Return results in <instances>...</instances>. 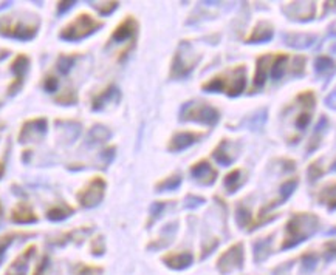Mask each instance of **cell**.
Segmentation results:
<instances>
[{
    "label": "cell",
    "instance_id": "41",
    "mask_svg": "<svg viewBox=\"0 0 336 275\" xmlns=\"http://www.w3.org/2000/svg\"><path fill=\"white\" fill-rule=\"evenodd\" d=\"M58 87H59V82H58L56 78L50 76V78H47V79L44 81V88L48 91V93H55V91L58 90Z\"/></svg>",
    "mask_w": 336,
    "mask_h": 275
},
{
    "label": "cell",
    "instance_id": "2",
    "mask_svg": "<svg viewBox=\"0 0 336 275\" xmlns=\"http://www.w3.org/2000/svg\"><path fill=\"white\" fill-rule=\"evenodd\" d=\"M319 227V218L314 213H294L287 223V235L282 243V249H291L305 240Z\"/></svg>",
    "mask_w": 336,
    "mask_h": 275
},
{
    "label": "cell",
    "instance_id": "19",
    "mask_svg": "<svg viewBox=\"0 0 336 275\" xmlns=\"http://www.w3.org/2000/svg\"><path fill=\"white\" fill-rule=\"evenodd\" d=\"M163 261L175 270H182L186 269L192 264L194 256L191 252H179V253H169L166 256H163Z\"/></svg>",
    "mask_w": 336,
    "mask_h": 275
},
{
    "label": "cell",
    "instance_id": "27",
    "mask_svg": "<svg viewBox=\"0 0 336 275\" xmlns=\"http://www.w3.org/2000/svg\"><path fill=\"white\" fill-rule=\"evenodd\" d=\"M270 246H271V236L268 238H260L254 243V260L256 263L263 261L268 256L270 252Z\"/></svg>",
    "mask_w": 336,
    "mask_h": 275
},
{
    "label": "cell",
    "instance_id": "21",
    "mask_svg": "<svg viewBox=\"0 0 336 275\" xmlns=\"http://www.w3.org/2000/svg\"><path fill=\"white\" fill-rule=\"evenodd\" d=\"M273 27L268 22H260L256 25L253 33L250 34V38L246 39L248 44H260V42H270L273 39Z\"/></svg>",
    "mask_w": 336,
    "mask_h": 275
},
{
    "label": "cell",
    "instance_id": "32",
    "mask_svg": "<svg viewBox=\"0 0 336 275\" xmlns=\"http://www.w3.org/2000/svg\"><path fill=\"white\" fill-rule=\"evenodd\" d=\"M75 65V58L67 56V54H61L58 58V70L61 71V75H68L70 70Z\"/></svg>",
    "mask_w": 336,
    "mask_h": 275
},
{
    "label": "cell",
    "instance_id": "20",
    "mask_svg": "<svg viewBox=\"0 0 336 275\" xmlns=\"http://www.w3.org/2000/svg\"><path fill=\"white\" fill-rule=\"evenodd\" d=\"M36 250L34 246H30L24 253H21L17 258L13 261V264L8 267L7 275H27V269H28V261L31 258L33 252Z\"/></svg>",
    "mask_w": 336,
    "mask_h": 275
},
{
    "label": "cell",
    "instance_id": "17",
    "mask_svg": "<svg viewBox=\"0 0 336 275\" xmlns=\"http://www.w3.org/2000/svg\"><path fill=\"white\" fill-rule=\"evenodd\" d=\"M274 56L273 54H263L257 59V65H256V75H254V88H262L267 82V75L268 70L271 68Z\"/></svg>",
    "mask_w": 336,
    "mask_h": 275
},
{
    "label": "cell",
    "instance_id": "43",
    "mask_svg": "<svg viewBox=\"0 0 336 275\" xmlns=\"http://www.w3.org/2000/svg\"><path fill=\"white\" fill-rule=\"evenodd\" d=\"M101 158L104 159L105 164H110V162L113 161V158H115V147H109V149L102 150Z\"/></svg>",
    "mask_w": 336,
    "mask_h": 275
},
{
    "label": "cell",
    "instance_id": "24",
    "mask_svg": "<svg viewBox=\"0 0 336 275\" xmlns=\"http://www.w3.org/2000/svg\"><path fill=\"white\" fill-rule=\"evenodd\" d=\"M112 136V132L109 130L107 127L104 125H95L90 132H88V136H87V142L88 145H95V144H101V142H105L109 141Z\"/></svg>",
    "mask_w": 336,
    "mask_h": 275
},
{
    "label": "cell",
    "instance_id": "9",
    "mask_svg": "<svg viewBox=\"0 0 336 275\" xmlns=\"http://www.w3.org/2000/svg\"><path fill=\"white\" fill-rule=\"evenodd\" d=\"M48 130V121L45 118H36L24 122L21 132H19V142L27 144L31 141L41 139Z\"/></svg>",
    "mask_w": 336,
    "mask_h": 275
},
{
    "label": "cell",
    "instance_id": "23",
    "mask_svg": "<svg viewBox=\"0 0 336 275\" xmlns=\"http://www.w3.org/2000/svg\"><path fill=\"white\" fill-rule=\"evenodd\" d=\"M284 41L288 47L296 48V50H304L313 45L316 41V36L313 34H285Z\"/></svg>",
    "mask_w": 336,
    "mask_h": 275
},
{
    "label": "cell",
    "instance_id": "42",
    "mask_svg": "<svg viewBox=\"0 0 336 275\" xmlns=\"http://www.w3.org/2000/svg\"><path fill=\"white\" fill-rule=\"evenodd\" d=\"M321 175H322V169L319 167V162L316 161V162H313L311 166L308 167V176H310V179L314 181V179L319 178Z\"/></svg>",
    "mask_w": 336,
    "mask_h": 275
},
{
    "label": "cell",
    "instance_id": "16",
    "mask_svg": "<svg viewBox=\"0 0 336 275\" xmlns=\"http://www.w3.org/2000/svg\"><path fill=\"white\" fill-rule=\"evenodd\" d=\"M11 221L16 224H33L38 221V215L34 213L28 203H19L11 212Z\"/></svg>",
    "mask_w": 336,
    "mask_h": 275
},
{
    "label": "cell",
    "instance_id": "39",
    "mask_svg": "<svg viewBox=\"0 0 336 275\" xmlns=\"http://www.w3.org/2000/svg\"><path fill=\"white\" fill-rule=\"evenodd\" d=\"M164 207H166V203H163V201H156V203H152V206H150V219H152V221H155V219L161 215Z\"/></svg>",
    "mask_w": 336,
    "mask_h": 275
},
{
    "label": "cell",
    "instance_id": "6",
    "mask_svg": "<svg viewBox=\"0 0 336 275\" xmlns=\"http://www.w3.org/2000/svg\"><path fill=\"white\" fill-rule=\"evenodd\" d=\"M38 24L14 21L10 16H0V36L16 41H31L38 34Z\"/></svg>",
    "mask_w": 336,
    "mask_h": 275
},
{
    "label": "cell",
    "instance_id": "22",
    "mask_svg": "<svg viewBox=\"0 0 336 275\" xmlns=\"http://www.w3.org/2000/svg\"><path fill=\"white\" fill-rule=\"evenodd\" d=\"M229 147H231V144H229L226 139H223L219 145L217 149L212 152V156H214V159L220 164V166H231V164L234 162L236 159V155L231 153V150H229Z\"/></svg>",
    "mask_w": 336,
    "mask_h": 275
},
{
    "label": "cell",
    "instance_id": "46",
    "mask_svg": "<svg viewBox=\"0 0 336 275\" xmlns=\"http://www.w3.org/2000/svg\"><path fill=\"white\" fill-rule=\"evenodd\" d=\"M73 7H75V2H59L58 4V14H64Z\"/></svg>",
    "mask_w": 336,
    "mask_h": 275
},
{
    "label": "cell",
    "instance_id": "38",
    "mask_svg": "<svg viewBox=\"0 0 336 275\" xmlns=\"http://www.w3.org/2000/svg\"><path fill=\"white\" fill-rule=\"evenodd\" d=\"M316 263H317V256L314 253H305L302 256V267L304 270L310 272L316 267Z\"/></svg>",
    "mask_w": 336,
    "mask_h": 275
},
{
    "label": "cell",
    "instance_id": "25",
    "mask_svg": "<svg viewBox=\"0 0 336 275\" xmlns=\"http://www.w3.org/2000/svg\"><path fill=\"white\" fill-rule=\"evenodd\" d=\"M287 64H288V56H287V54H277V56H274L273 64H271V78L274 81H280L282 76L285 75Z\"/></svg>",
    "mask_w": 336,
    "mask_h": 275
},
{
    "label": "cell",
    "instance_id": "1",
    "mask_svg": "<svg viewBox=\"0 0 336 275\" xmlns=\"http://www.w3.org/2000/svg\"><path fill=\"white\" fill-rule=\"evenodd\" d=\"M246 87V68L245 65H237L220 76L209 79L202 85L208 93H226L228 96L236 98L243 93Z\"/></svg>",
    "mask_w": 336,
    "mask_h": 275
},
{
    "label": "cell",
    "instance_id": "5",
    "mask_svg": "<svg viewBox=\"0 0 336 275\" xmlns=\"http://www.w3.org/2000/svg\"><path fill=\"white\" fill-rule=\"evenodd\" d=\"M200 61V54L192 50L189 42H182L179 50H177L172 67H171V78L174 79H183L188 78L192 70L197 67Z\"/></svg>",
    "mask_w": 336,
    "mask_h": 275
},
{
    "label": "cell",
    "instance_id": "45",
    "mask_svg": "<svg viewBox=\"0 0 336 275\" xmlns=\"http://www.w3.org/2000/svg\"><path fill=\"white\" fill-rule=\"evenodd\" d=\"M92 250H93V253H95V255H101V253L104 252V241H102V238H101V236H99V238H96V240L93 241Z\"/></svg>",
    "mask_w": 336,
    "mask_h": 275
},
{
    "label": "cell",
    "instance_id": "12",
    "mask_svg": "<svg viewBox=\"0 0 336 275\" xmlns=\"http://www.w3.org/2000/svg\"><path fill=\"white\" fill-rule=\"evenodd\" d=\"M203 135L202 133H194V132H180L172 136L169 145H167V150L169 152H182V150H186L188 147H191L192 144H196Z\"/></svg>",
    "mask_w": 336,
    "mask_h": 275
},
{
    "label": "cell",
    "instance_id": "28",
    "mask_svg": "<svg viewBox=\"0 0 336 275\" xmlns=\"http://www.w3.org/2000/svg\"><path fill=\"white\" fill-rule=\"evenodd\" d=\"M319 203L325 204L330 210L336 209V182L328 187H325L321 193H319Z\"/></svg>",
    "mask_w": 336,
    "mask_h": 275
},
{
    "label": "cell",
    "instance_id": "18",
    "mask_svg": "<svg viewBox=\"0 0 336 275\" xmlns=\"http://www.w3.org/2000/svg\"><path fill=\"white\" fill-rule=\"evenodd\" d=\"M296 187H297V179H296V178H291V179L285 181L284 184L280 186V189H279V193H280L279 199H274V201H271L270 204H267L265 207H262L260 215H263V212H267V210H270V209H273V207H276V206H279V204H284L285 201L293 195V192L296 190Z\"/></svg>",
    "mask_w": 336,
    "mask_h": 275
},
{
    "label": "cell",
    "instance_id": "36",
    "mask_svg": "<svg viewBox=\"0 0 336 275\" xmlns=\"http://www.w3.org/2000/svg\"><path fill=\"white\" fill-rule=\"evenodd\" d=\"M16 233H7L4 236H0V261L4 260V255L7 252V249L10 247V244L14 241Z\"/></svg>",
    "mask_w": 336,
    "mask_h": 275
},
{
    "label": "cell",
    "instance_id": "30",
    "mask_svg": "<svg viewBox=\"0 0 336 275\" xmlns=\"http://www.w3.org/2000/svg\"><path fill=\"white\" fill-rule=\"evenodd\" d=\"M180 184H182V176L180 175H172V176L160 181L155 187H156L158 192H166V190H175V189H179Z\"/></svg>",
    "mask_w": 336,
    "mask_h": 275
},
{
    "label": "cell",
    "instance_id": "40",
    "mask_svg": "<svg viewBox=\"0 0 336 275\" xmlns=\"http://www.w3.org/2000/svg\"><path fill=\"white\" fill-rule=\"evenodd\" d=\"M205 203V199L202 196H196V195H188L186 196V203H185V207L188 209H196L199 206H202Z\"/></svg>",
    "mask_w": 336,
    "mask_h": 275
},
{
    "label": "cell",
    "instance_id": "26",
    "mask_svg": "<svg viewBox=\"0 0 336 275\" xmlns=\"http://www.w3.org/2000/svg\"><path fill=\"white\" fill-rule=\"evenodd\" d=\"M73 212H75L73 207H70L68 204L62 203L61 206H53L51 209H48L47 218L51 219V221H62V219L68 218Z\"/></svg>",
    "mask_w": 336,
    "mask_h": 275
},
{
    "label": "cell",
    "instance_id": "49",
    "mask_svg": "<svg viewBox=\"0 0 336 275\" xmlns=\"http://www.w3.org/2000/svg\"><path fill=\"white\" fill-rule=\"evenodd\" d=\"M4 173H5V164H4V161H0V178L4 176Z\"/></svg>",
    "mask_w": 336,
    "mask_h": 275
},
{
    "label": "cell",
    "instance_id": "47",
    "mask_svg": "<svg viewBox=\"0 0 336 275\" xmlns=\"http://www.w3.org/2000/svg\"><path fill=\"white\" fill-rule=\"evenodd\" d=\"M325 104H327V107H330V108H333V110H336V88L331 91V93L327 96V99H325Z\"/></svg>",
    "mask_w": 336,
    "mask_h": 275
},
{
    "label": "cell",
    "instance_id": "13",
    "mask_svg": "<svg viewBox=\"0 0 336 275\" xmlns=\"http://www.w3.org/2000/svg\"><path fill=\"white\" fill-rule=\"evenodd\" d=\"M136 30H138V22L133 19L132 16L126 17V19L122 21L116 27V30L113 31V34H112V42L121 44V42H126V41L132 39L133 36L136 34Z\"/></svg>",
    "mask_w": 336,
    "mask_h": 275
},
{
    "label": "cell",
    "instance_id": "44",
    "mask_svg": "<svg viewBox=\"0 0 336 275\" xmlns=\"http://www.w3.org/2000/svg\"><path fill=\"white\" fill-rule=\"evenodd\" d=\"M334 256H336V243L331 241L325 246V260L328 261V260L334 258Z\"/></svg>",
    "mask_w": 336,
    "mask_h": 275
},
{
    "label": "cell",
    "instance_id": "35",
    "mask_svg": "<svg viewBox=\"0 0 336 275\" xmlns=\"http://www.w3.org/2000/svg\"><path fill=\"white\" fill-rule=\"evenodd\" d=\"M310 121H311V110H304V112L299 113L296 118V128L300 132H304L308 127Z\"/></svg>",
    "mask_w": 336,
    "mask_h": 275
},
{
    "label": "cell",
    "instance_id": "4",
    "mask_svg": "<svg viewBox=\"0 0 336 275\" xmlns=\"http://www.w3.org/2000/svg\"><path fill=\"white\" fill-rule=\"evenodd\" d=\"M220 119L219 110L206 102H199V101H191L186 102L182 110H180V121H192L205 124L209 127H214Z\"/></svg>",
    "mask_w": 336,
    "mask_h": 275
},
{
    "label": "cell",
    "instance_id": "34",
    "mask_svg": "<svg viewBox=\"0 0 336 275\" xmlns=\"http://www.w3.org/2000/svg\"><path fill=\"white\" fill-rule=\"evenodd\" d=\"M56 102H61L62 105H75L78 102V96L73 90H65L56 98Z\"/></svg>",
    "mask_w": 336,
    "mask_h": 275
},
{
    "label": "cell",
    "instance_id": "48",
    "mask_svg": "<svg viewBox=\"0 0 336 275\" xmlns=\"http://www.w3.org/2000/svg\"><path fill=\"white\" fill-rule=\"evenodd\" d=\"M10 56V50L7 48H0V62H2L4 59H7Z\"/></svg>",
    "mask_w": 336,
    "mask_h": 275
},
{
    "label": "cell",
    "instance_id": "31",
    "mask_svg": "<svg viewBox=\"0 0 336 275\" xmlns=\"http://www.w3.org/2000/svg\"><path fill=\"white\" fill-rule=\"evenodd\" d=\"M236 221L240 227H248L251 226V212L248 207H245L243 204H239L237 207V212H236Z\"/></svg>",
    "mask_w": 336,
    "mask_h": 275
},
{
    "label": "cell",
    "instance_id": "51",
    "mask_svg": "<svg viewBox=\"0 0 336 275\" xmlns=\"http://www.w3.org/2000/svg\"><path fill=\"white\" fill-rule=\"evenodd\" d=\"M330 170H331V172H336V162H333V166L330 167Z\"/></svg>",
    "mask_w": 336,
    "mask_h": 275
},
{
    "label": "cell",
    "instance_id": "29",
    "mask_svg": "<svg viewBox=\"0 0 336 275\" xmlns=\"http://www.w3.org/2000/svg\"><path fill=\"white\" fill-rule=\"evenodd\" d=\"M242 182H243L242 181V172L240 170H233L225 176L223 184H225V187L229 193H234L242 186Z\"/></svg>",
    "mask_w": 336,
    "mask_h": 275
},
{
    "label": "cell",
    "instance_id": "52",
    "mask_svg": "<svg viewBox=\"0 0 336 275\" xmlns=\"http://www.w3.org/2000/svg\"><path fill=\"white\" fill-rule=\"evenodd\" d=\"M2 213H4V207H2V203H0V219H2Z\"/></svg>",
    "mask_w": 336,
    "mask_h": 275
},
{
    "label": "cell",
    "instance_id": "37",
    "mask_svg": "<svg viewBox=\"0 0 336 275\" xmlns=\"http://www.w3.org/2000/svg\"><path fill=\"white\" fill-rule=\"evenodd\" d=\"M93 7L98 10V13H99L101 16H109L110 13H113V11L118 8V2H104V4H95Z\"/></svg>",
    "mask_w": 336,
    "mask_h": 275
},
{
    "label": "cell",
    "instance_id": "33",
    "mask_svg": "<svg viewBox=\"0 0 336 275\" xmlns=\"http://www.w3.org/2000/svg\"><path fill=\"white\" fill-rule=\"evenodd\" d=\"M333 61H331V58H328V56H319L316 59V62H314V70H316V73H325V71H328L330 68H333Z\"/></svg>",
    "mask_w": 336,
    "mask_h": 275
},
{
    "label": "cell",
    "instance_id": "14",
    "mask_svg": "<svg viewBox=\"0 0 336 275\" xmlns=\"http://www.w3.org/2000/svg\"><path fill=\"white\" fill-rule=\"evenodd\" d=\"M191 175L194 179H197L199 182H202L203 186H211L216 182L217 178V172L211 167V164L208 161H200L196 166H192L191 169Z\"/></svg>",
    "mask_w": 336,
    "mask_h": 275
},
{
    "label": "cell",
    "instance_id": "50",
    "mask_svg": "<svg viewBox=\"0 0 336 275\" xmlns=\"http://www.w3.org/2000/svg\"><path fill=\"white\" fill-rule=\"evenodd\" d=\"M330 34H333V36H336V22L330 27Z\"/></svg>",
    "mask_w": 336,
    "mask_h": 275
},
{
    "label": "cell",
    "instance_id": "3",
    "mask_svg": "<svg viewBox=\"0 0 336 275\" xmlns=\"http://www.w3.org/2000/svg\"><path fill=\"white\" fill-rule=\"evenodd\" d=\"M102 22L93 19L90 14H79L75 21L62 28V31L59 33V39L67 42H78L96 33L99 28H102Z\"/></svg>",
    "mask_w": 336,
    "mask_h": 275
},
{
    "label": "cell",
    "instance_id": "11",
    "mask_svg": "<svg viewBox=\"0 0 336 275\" xmlns=\"http://www.w3.org/2000/svg\"><path fill=\"white\" fill-rule=\"evenodd\" d=\"M284 13L293 21H300V22H307L310 19H313L314 16V4L307 2V4H300V2H293L288 4L287 7L282 8Z\"/></svg>",
    "mask_w": 336,
    "mask_h": 275
},
{
    "label": "cell",
    "instance_id": "8",
    "mask_svg": "<svg viewBox=\"0 0 336 275\" xmlns=\"http://www.w3.org/2000/svg\"><path fill=\"white\" fill-rule=\"evenodd\" d=\"M243 266V244L237 243L233 244L225 253L220 255L217 261V269L222 273H229L236 269H240Z\"/></svg>",
    "mask_w": 336,
    "mask_h": 275
},
{
    "label": "cell",
    "instance_id": "10",
    "mask_svg": "<svg viewBox=\"0 0 336 275\" xmlns=\"http://www.w3.org/2000/svg\"><path fill=\"white\" fill-rule=\"evenodd\" d=\"M28 67H30V59L25 56V54H17L10 67L11 73L14 75V82L8 87V96H14L17 91L22 88L24 78L28 71Z\"/></svg>",
    "mask_w": 336,
    "mask_h": 275
},
{
    "label": "cell",
    "instance_id": "15",
    "mask_svg": "<svg viewBox=\"0 0 336 275\" xmlns=\"http://www.w3.org/2000/svg\"><path fill=\"white\" fill-rule=\"evenodd\" d=\"M119 99H121V91L118 90V87H115V85H109L104 91H101V93H99L98 96L93 98L92 108L95 110V112H99V110H102L105 105L119 102Z\"/></svg>",
    "mask_w": 336,
    "mask_h": 275
},
{
    "label": "cell",
    "instance_id": "7",
    "mask_svg": "<svg viewBox=\"0 0 336 275\" xmlns=\"http://www.w3.org/2000/svg\"><path fill=\"white\" fill-rule=\"evenodd\" d=\"M105 193V181L101 176H95L88 184L78 193V203L85 207V209H92L96 207Z\"/></svg>",
    "mask_w": 336,
    "mask_h": 275
}]
</instances>
